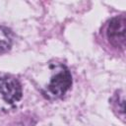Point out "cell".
Here are the masks:
<instances>
[{
  "label": "cell",
  "mask_w": 126,
  "mask_h": 126,
  "mask_svg": "<svg viewBox=\"0 0 126 126\" xmlns=\"http://www.w3.org/2000/svg\"><path fill=\"white\" fill-rule=\"evenodd\" d=\"M0 95L9 104L18 102L22 98V87L19 81L11 76H1Z\"/></svg>",
  "instance_id": "obj_2"
},
{
  "label": "cell",
  "mask_w": 126,
  "mask_h": 126,
  "mask_svg": "<svg viewBox=\"0 0 126 126\" xmlns=\"http://www.w3.org/2000/svg\"><path fill=\"white\" fill-rule=\"evenodd\" d=\"M72 85V77L69 70L65 66H61L55 75L52 76L48 86L46 94L53 98L63 96Z\"/></svg>",
  "instance_id": "obj_1"
},
{
  "label": "cell",
  "mask_w": 126,
  "mask_h": 126,
  "mask_svg": "<svg viewBox=\"0 0 126 126\" xmlns=\"http://www.w3.org/2000/svg\"><path fill=\"white\" fill-rule=\"evenodd\" d=\"M13 43V34L12 32L5 28L0 27V52L8 51Z\"/></svg>",
  "instance_id": "obj_4"
},
{
  "label": "cell",
  "mask_w": 126,
  "mask_h": 126,
  "mask_svg": "<svg viewBox=\"0 0 126 126\" xmlns=\"http://www.w3.org/2000/svg\"><path fill=\"white\" fill-rule=\"evenodd\" d=\"M126 20L124 16H117L110 20L106 29V35L109 42L115 47H124L125 45V28Z\"/></svg>",
  "instance_id": "obj_3"
}]
</instances>
